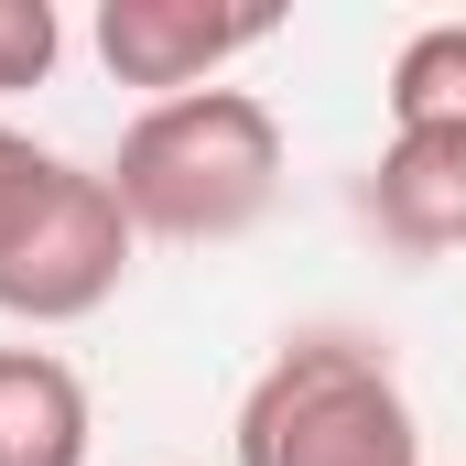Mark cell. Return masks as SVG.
Here are the masks:
<instances>
[{
  "label": "cell",
  "instance_id": "obj_6",
  "mask_svg": "<svg viewBox=\"0 0 466 466\" xmlns=\"http://www.w3.org/2000/svg\"><path fill=\"white\" fill-rule=\"evenodd\" d=\"M87 380L55 348H0V466H87Z\"/></svg>",
  "mask_w": 466,
  "mask_h": 466
},
{
  "label": "cell",
  "instance_id": "obj_7",
  "mask_svg": "<svg viewBox=\"0 0 466 466\" xmlns=\"http://www.w3.org/2000/svg\"><path fill=\"white\" fill-rule=\"evenodd\" d=\"M390 141H466V22H423L390 55Z\"/></svg>",
  "mask_w": 466,
  "mask_h": 466
},
{
  "label": "cell",
  "instance_id": "obj_4",
  "mask_svg": "<svg viewBox=\"0 0 466 466\" xmlns=\"http://www.w3.org/2000/svg\"><path fill=\"white\" fill-rule=\"evenodd\" d=\"M271 33H282L271 0H238V11H207V0H98V66L119 87H152V98L218 87V66L271 44Z\"/></svg>",
  "mask_w": 466,
  "mask_h": 466
},
{
  "label": "cell",
  "instance_id": "obj_1",
  "mask_svg": "<svg viewBox=\"0 0 466 466\" xmlns=\"http://www.w3.org/2000/svg\"><path fill=\"white\" fill-rule=\"evenodd\" d=\"M109 196L141 238L174 249H218L260 228L282 196V119L249 87H196V98H152L109 152Z\"/></svg>",
  "mask_w": 466,
  "mask_h": 466
},
{
  "label": "cell",
  "instance_id": "obj_3",
  "mask_svg": "<svg viewBox=\"0 0 466 466\" xmlns=\"http://www.w3.org/2000/svg\"><path fill=\"white\" fill-rule=\"evenodd\" d=\"M238 466H423V423L390 358L358 337H293L238 401Z\"/></svg>",
  "mask_w": 466,
  "mask_h": 466
},
{
  "label": "cell",
  "instance_id": "obj_2",
  "mask_svg": "<svg viewBox=\"0 0 466 466\" xmlns=\"http://www.w3.org/2000/svg\"><path fill=\"white\" fill-rule=\"evenodd\" d=\"M130 249H141V228L119 218L109 174L66 163L0 119V315H22V326L98 315L130 271Z\"/></svg>",
  "mask_w": 466,
  "mask_h": 466
},
{
  "label": "cell",
  "instance_id": "obj_5",
  "mask_svg": "<svg viewBox=\"0 0 466 466\" xmlns=\"http://www.w3.org/2000/svg\"><path fill=\"white\" fill-rule=\"evenodd\" d=\"M369 228L412 260L466 249V141H390L369 174Z\"/></svg>",
  "mask_w": 466,
  "mask_h": 466
},
{
  "label": "cell",
  "instance_id": "obj_8",
  "mask_svg": "<svg viewBox=\"0 0 466 466\" xmlns=\"http://www.w3.org/2000/svg\"><path fill=\"white\" fill-rule=\"evenodd\" d=\"M55 55H66L55 0H0V98H11V87H44Z\"/></svg>",
  "mask_w": 466,
  "mask_h": 466
}]
</instances>
